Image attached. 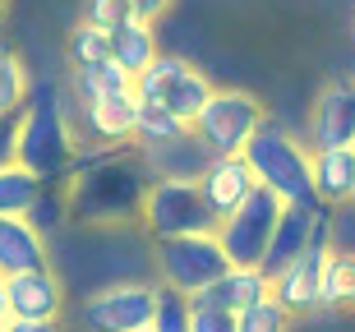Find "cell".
I'll return each mask as SVG.
<instances>
[{"label": "cell", "instance_id": "cell-21", "mask_svg": "<svg viewBox=\"0 0 355 332\" xmlns=\"http://www.w3.org/2000/svg\"><path fill=\"white\" fill-rule=\"evenodd\" d=\"M42 185H46V180L33 175L28 166L5 161V166H0V217H24L28 208H33V199H37Z\"/></svg>", "mask_w": 355, "mask_h": 332}, {"label": "cell", "instance_id": "cell-31", "mask_svg": "<svg viewBox=\"0 0 355 332\" xmlns=\"http://www.w3.org/2000/svg\"><path fill=\"white\" fill-rule=\"evenodd\" d=\"M14 130H19V111L14 116H0V166L14 161Z\"/></svg>", "mask_w": 355, "mask_h": 332}, {"label": "cell", "instance_id": "cell-36", "mask_svg": "<svg viewBox=\"0 0 355 332\" xmlns=\"http://www.w3.org/2000/svg\"><path fill=\"white\" fill-rule=\"evenodd\" d=\"M130 332H157V328H153V323H148V328H130Z\"/></svg>", "mask_w": 355, "mask_h": 332}, {"label": "cell", "instance_id": "cell-5", "mask_svg": "<svg viewBox=\"0 0 355 332\" xmlns=\"http://www.w3.org/2000/svg\"><path fill=\"white\" fill-rule=\"evenodd\" d=\"M231 268V259L222 254L212 231H194V236H166L157 240V272L162 286H171L180 295L203 291L208 281H217Z\"/></svg>", "mask_w": 355, "mask_h": 332}, {"label": "cell", "instance_id": "cell-6", "mask_svg": "<svg viewBox=\"0 0 355 332\" xmlns=\"http://www.w3.org/2000/svg\"><path fill=\"white\" fill-rule=\"evenodd\" d=\"M139 222L148 226L153 240L166 236H194V231H217V217L198 194L194 180H153L139 208Z\"/></svg>", "mask_w": 355, "mask_h": 332}, {"label": "cell", "instance_id": "cell-8", "mask_svg": "<svg viewBox=\"0 0 355 332\" xmlns=\"http://www.w3.org/2000/svg\"><path fill=\"white\" fill-rule=\"evenodd\" d=\"M263 107L254 102L250 93H236V88H212L208 102L198 107L194 125L189 130L212 148V152H240L250 143V134L263 125Z\"/></svg>", "mask_w": 355, "mask_h": 332}, {"label": "cell", "instance_id": "cell-35", "mask_svg": "<svg viewBox=\"0 0 355 332\" xmlns=\"http://www.w3.org/2000/svg\"><path fill=\"white\" fill-rule=\"evenodd\" d=\"M346 305H355V263H351V291H346Z\"/></svg>", "mask_w": 355, "mask_h": 332}, {"label": "cell", "instance_id": "cell-22", "mask_svg": "<svg viewBox=\"0 0 355 332\" xmlns=\"http://www.w3.org/2000/svg\"><path fill=\"white\" fill-rule=\"evenodd\" d=\"M351 263H355V254L328 250L323 272H318V305L314 309H342L346 305V291H351Z\"/></svg>", "mask_w": 355, "mask_h": 332}, {"label": "cell", "instance_id": "cell-23", "mask_svg": "<svg viewBox=\"0 0 355 332\" xmlns=\"http://www.w3.org/2000/svg\"><path fill=\"white\" fill-rule=\"evenodd\" d=\"M120 88H134V79L116 60H102V65H83L74 69V97L88 102V97H102V93H120Z\"/></svg>", "mask_w": 355, "mask_h": 332}, {"label": "cell", "instance_id": "cell-37", "mask_svg": "<svg viewBox=\"0 0 355 332\" xmlns=\"http://www.w3.org/2000/svg\"><path fill=\"white\" fill-rule=\"evenodd\" d=\"M5 5H10V0H0V14H5Z\"/></svg>", "mask_w": 355, "mask_h": 332}, {"label": "cell", "instance_id": "cell-20", "mask_svg": "<svg viewBox=\"0 0 355 332\" xmlns=\"http://www.w3.org/2000/svg\"><path fill=\"white\" fill-rule=\"evenodd\" d=\"M157 55V37H153V24L148 19H125L120 28H111V60H116L125 74H144Z\"/></svg>", "mask_w": 355, "mask_h": 332}, {"label": "cell", "instance_id": "cell-11", "mask_svg": "<svg viewBox=\"0 0 355 332\" xmlns=\"http://www.w3.org/2000/svg\"><path fill=\"white\" fill-rule=\"evenodd\" d=\"M134 116H139V93H134V88L88 97V102H79V134L97 148L130 143L134 139Z\"/></svg>", "mask_w": 355, "mask_h": 332}, {"label": "cell", "instance_id": "cell-1", "mask_svg": "<svg viewBox=\"0 0 355 332\" xmlns=\"http://www.w3.org/2000/svg\"><path fill=\"white\" fill-rule=\"evenodd\" d=\"M153 185V171L144 157L130 152H97V157H74V175L65 185V217L69 222H134L144 208V194Z\"/></svg>", "mask_w": 355, "mask_h": 332}, {"label": "cell", "instance_id": "cell-32", "mask_svg": "<svg viewBox=\"0 0 355 332\" xmlns=\"http://www.w3.org/2000/svg\"><path fill=\"white\" fill-rule=\"evenodd\" d=\"M5 332H60L55 319H5Z\"/></svg>", "mask_w": 355, "mask_h": 332}, {"label": "cell", "instance_id": "cell-12", "mask_svg": "<svg viewBox=\"0 0 355 332\" xmlns=\"http://www.w3.org/2000/svg\"><path fill=\"white\" fill-rule=\"evenodd\" d=\"M194 185H198V194H203V203H208V213L222 222L226 213H236L240 203L250 199V189L259 185V180H254L245 152H217V157L203 166V175H198Z\"/></svg>", "mask_w": 355, "mask_h": 332}, {"label": "cell", "instance_id": "cell-10", "mask_svg": "<svg viewBox=\"0 0 355 332\" xmlns=\"http://www.w3.org/2000/svg\"><path fill=\"white\" fill-rule=\"evenodd\" d=\"M153 319H157V286L148 281H116L83 300V328L92 332H130L148 328Z\"/></svg>", "mask_w": 355, "mask_h": 332}, {"label": "cell", "instance_id": "cell-28", "mask_svg": "<svg viewBox=\"0 0 355 332\" xmlns=\"http://www.w3.org/2000/svg\"><path fill=\"white\" fill-rule=\"evenodd\" d=\"M286 323H291V314L277 305L272 295L254 300L250 309H240V314H236V332H286Z\"/></svg>", "mask_w": 355, "mask_h": 332}, {"label": "cell", "instance_id": "cell-33", "mask_svg": "<svg viewBox=\"0 0 355 332\" xmlns=\"http://www.w3.org/2000/svg\"><path fill=\"white\" fill-rule=\"evenodd\" d=\"M134 5V19H148V24H157L162 14L171 10V0H130Z\"/></svg>", "mask_w": 355, "mask_h": 332}, {"label": "cell", "instance_id": "cell-27", "mask_svg": "<svg viewBox=\"0 0 355 332\" xmlns=\"http://www.w3.org/2000/svg\"><path fill=\"white\" fill-rule=\"evenodd\" d=\"M189 130L184 120H175L166 107L157 102H139V116H134V143H157V139H171V134Z\"/></svg>", "mask_w": 355, "mask_h": 332}, {"label": "cell", "instance_id": "cell-9", "mask_svg": "<svg viewBox=\"0 0 355 332\" xmlns=\"http://www.w3.org/2000/svg\"><path fill=\"white\" fill-rule=\"evenodd\" d=\"M328 250H332V217L318 208L314 231H309V245H304L277 277H268V295H272L286 314H309V309L318 305V272H323Z\"/></svg>", "mask_w": 355, "mask_h": 332}, {"label": "cell", "instance_id": "cell-16", "mask_svg": "<svg viewBox=\"0 0 355 332\" xmlns=\"http://www.w3.org/2000/svg\"><path fill=\"white\" fill-rule=\"evenodd\" d=\"M309 175H314V194L323 208L355 199V143H337V148H314L309 157Z\"/></svg>", "mask_w": 355, "mask_h": 332}, {"label": "cell", "instance_id": "cell-18", "mask_svg": "<svg viewBox=\"0 0 355 332\" xmlns=\"http://www.w3.org/2000/svg\"><path fill=\"white\" fill-rule=\"evenodd\" d=\"M268 295V272L263 268H226L217 281H208L203 291H194L189 300H203V305H217V309H231V314H240V309H250L254 300H263Z\"/></svg>", "mask_w": 355, "mask_h": 332}, {"label": "cell", "instance_id": "cell-13", "mask_svg": "<svg viewBox=\"0 0 355 332\" xmlns=\"http://www.w3.org/2000/svg\"><path fill=\"white\" fill-rule=\"evenodd\" d=\"M139 157L153 171V180H198L203 166H208L217 152H212L194 130H180L171 139H157V143H139Z\"/></svg>", "mask_w": 355, "mask_h": 332}, {"label": "cell", "instance_id": "cell-38", "mask_svg": "<svg viewBox=\"0 0 355 332\" xmlns=\"http://www.w3.org/2000/svg\"><path fill=\"white\" fill-rule=\"evenodd\" d=\"M0 332H5V323H0Z\"/></svg>", "mask_w": 355, "mask_h": 332}, {"label": "cell", "instance_id": "cell-26", "mask_svg": "<svg viewBox=\"0 0 355 332\" xmlns=\"http://www.w3.org/2000/svg\"><path fill=\"white\" fill-rule=\"evenodd\" d=\"M69 60H74V69L111 60V33H102L97 24H88V19H83V24L69 33Z\"/></svg>", "mask_w": 355, "mask_h": 332}, {"label": "cell", "instance_id": "cell-14", "mask_svg": "<svg viewBox=\"0 0 355 332\" xmlns=\"http://www.w3.org/2000/svg\"><path fill=\"white\" fill-rule=\"evenodd\" d=\"M5 295H10V319H55L60 305H65L60 277H55L46 263L10 272V277H5Z\"/></svg>", "mask_w": 355, "mask_h": 332}, {"label": "cell", "instance_id": "cell-19", "mask_svg": "<svg viewBox=\"0 0 355 332\" xmlns=\"http://www.w3.org/2000/svg\"><path fill=\"white\" fill-rule=\"evenodd\" d=\"M46 263V236H37L28 217H0V277Z\"/></svg>", "mask_w": 355, "mask_h": 332}, {"label": "cell", "instance_id": "cell-30", "mask_svg": "<svg viewBox=\"0 0 355 332\" xmlns=\"http://www.w3.org/2000/svg\"><path fill=\"white\" fill-rule=\"evenodd\" d=\"M83 19L97 24L102 33H111V28H120L125 19H134V5L130 0H83Z\"/></svg>", "mask_w": 355, "mask_h": 332}, {"label": "cell", "instance_id": "cell-29", "mask_svg": "<svg viewBox=\"0 0 355 332\" xmlns=\"http://www.w3.org/2000/svg\"><path fill=\"white\" fill-rule=\"evenodd\" d=\"M189 332H236V314L217 309V305H203V300H189Z\"/></svg>", "mask_w": 355, "mask_h": 332}, {"label": "cell", "instance_id": "cell-15", "mask_svg": "<svg viewBox=\"0 0 355 332\" xmlns=\"http://www.w3.org/2000/svg\"><path fill=\"white\" fill-rule=\"evenodd\" d=\"M309 143L314 148L355 143V83H332L318 93L314 111H309Z\"/></svg>", "mask_w": 355, "mask_h": 332}, {"label": "cell", "instance_id": "cell-7", "mask_svg": "<svg viewBox=\"0 0 355 332\" xmlns=\"http://www.w3.org/2000/svg\"><path fill=\"white\" fill-rule=\"evenodd\" d=\"M277 213H282V199L268 185H254L250 199L240 203L236 213H226L212 236H217L222 254L236 268H259V259L268 250V236H272V226H277Z\"/></svg>", "mask_w": 355, "mask_h": 332}, {"label": "cell", "instance_id": "cell-25", "mask_svg": "<svg viewBox=\"0 0 355 332\" xmlns=\"http://www.w3.org/2000/svg\"><path fill=\"white\" fill-rule=\"evenodd\" d=\"M28 226L37 231V236H51V231H60V222H65V189H60V180H46V185L37 189V199H33V208H28Z\"/></svg>", "mask_w": 355, "mask_h": 332}, {"label": "cell", "instance_id": "cell-24", "mask_svg": "<svg viewBox=\"0 0 355 332\" xmlns=\"http://www.w3.org/2000/svg\"><path fill=\"white\" fill-rule=\"evenodd\" d=\"M28 69H24V60L0 42V116H14V111L24 107V97H28Z\"/></svg>", "mask_w": 355, "mask_h": 332}, {"label": "cell", "instance_id": "cell-3", "mask_svg": "<svg viewBox=\"0 0 355 332\" xmlns=\"http://www.w3.org/2000/svg\"><path fill=\"white\" fill-rule=\"evenodd\" d=\"M259 185H268L282 203H300V208H323L314 194V175H309V152L304 143H295L286 130L277 125H259L250 134V143L240 148Z\"/></svg>", "mask_w": 355, "mask_h": 332}, {"label": "cell", "instance_id": "cell-17", "mask_svg": "<svg viewBox=\"0 0 355 332\" xmlns=\"http://www.w3.org/2000/svg\"><path fill=\"white\" fill-rule=\"evenodd\" d=\"M314 217H318V208L282 203V213H277V226H272V236H268V250H263V259H259V268H263L268 277H277V272H282V268H286L291 259H295V254L309 245Z\"/></svg>", "mask_w": 355, "mask_h": 332}, {"label": "cell", "instance_id": "cell-34", "mask_svg": "<svg viewBox=\"0 0 355 332\" xmlns=\"http://www.w3.org/2000/svg\"><path fill=\"white\" fill-rule=\"evenodd\" d=\"M10 319V295H5V277H0V323Z\"/></svg>", "mask_w": 355, "mask_h": 332}, {"label": "cell", "instance_id": "cell-4", "mask_svg": "<svg viewBox=\"0 0 355 332\" xmlns=\"http://www.w3.org/2000/svg\"><path fill=\"white\" fill-rule=\"evenodd\" d=\"M134 93H139V102H157V107H166L175 120H184V125H194L198 107L208 102L212 83L203 69H194L189 60H180V55H153V65L144 69V74H134Z\"/></svg>", "mask_w": 355, "mask_h": 332}, {"label": "cell", "instance_id": "cell-2", "mask_svg": "<svg viewBox=\"0 0 355 332\" xmlns=\"http://www.w3.org/2000/svg\"><path fill=\"white\" fill-rule=\"evenodd\" d=\"M14 161L42 180H60L74 166V130H69L55 83L28 88L19 107V130H14Z\"/></svg>", "mask_w": 355, "mask_h": 332}]
</instances>
